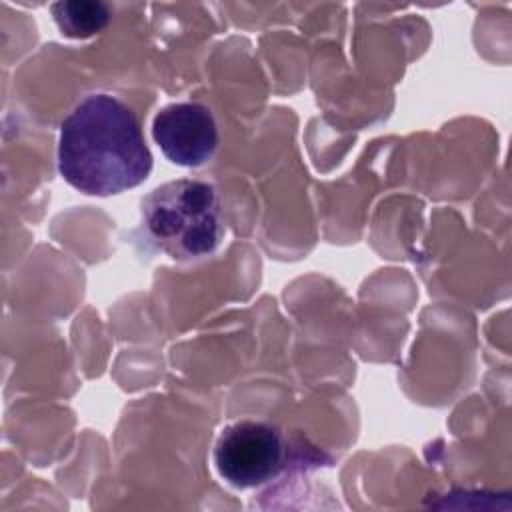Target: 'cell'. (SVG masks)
Masks as SVG:
<instances>
[{
    "label": "cell",
    "instance_id": "obj_1",
    "mask_svg": "<svg viewBox=\"0 0 512 512\" xmlns=\"http://www.w3.org/2000/svg\"><path fill=\"white\" fill-rule=\"evenodd\" d=\"M58 170L72 188L92 196L142 184L152 170V154L132 108L110 94L78 102L60 126Z\"/></svg>",
    "mask_w": 512,
    "mask_h": 512
},
{
    "label": "cell",
    "instance_id": "obj_2",
    "mask_svg": "<svg viewBox=\"0 0 512 512\" xmlns=\"http://www.w3.org/2000/svg\"><path fill=\"white\" fill-rule=\"evenodd\" d=\"M222 230L218 192L208 182L172 180L142 200V240L148 248L174 260L212 254L220 244Z\"/></svg>",
    "mask_w": 512,
    "mask_h": 512
},
{
    "label": "cell",
    "instance_id": "obj_3",
    "mask_svg": "<svg viewBox=\"0 0 512 512\" xmlns=\"http://www.w3.org/2000/svg\"><path fill=\"white\" fill-rule=\"evenodd\" d=\"M284 454V438L276 426L260 420H240L220 432L214 446V464L230 486L254 488L280 474Z\"/></svg>",
    "mask_w": 512,
    "mask_h": 512
},
{
    "label": "cell",
    "instance_id": "obj_4",
    "mask_svg": "<svg viewBox=\"0 0 512 512\" xmlns=\"http://www.w3.org/2000/svg\"><path fill=\"white\" fill-rule=\"evenodd\" d=\"M152 136L170 162L188 168L206 164L218 146L214 116L198 102L164 106L154 116Z\"/></svg>",
    "mask_w": 512,
    "mask_h": 512
},
{
    "label": "cell",
    "instance_id": "obj_5",
    "mask_svg": "<svg viewBox=\"0 0 512 512\" xmlns=\"http://www.w3.org/2000/svg\"><path fill=\"white\" fill-rule=\"evenodd\" d=\"M54 20L64 36L88 38L100 32L110 22V8L104 2L70 0L52 4Z\"/></svg>",
    "mask_w": 512,
    "mask_h": 512
}]
</instances>
